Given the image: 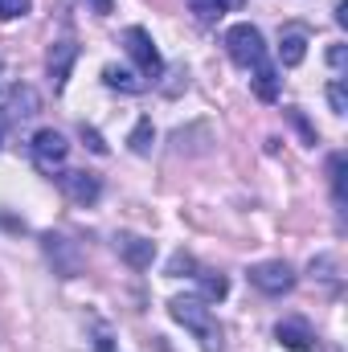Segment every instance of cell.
<instances>
[{"label": "cell", "mask_w": 348, "mask_h": 352, "mask_svg": "<svg viewBox=\"0 0 348 352\" xmlns=\"http://www.w3.org/2000/svg\"><path fill=\"white\" fill-rule=\"evenodd\" d=\"M168 311H173L176 324H184V328L201 340L205 352H221V324H217L213 307H209L201 295H176L173 303H168Z\"/></svg>", "instance_id": "cell-1"}, {"label": "cell", "mask_w": 348, "mask_h": 352, "mask_svg": "<svg viewBox=\"0 0 348 352\" xmlns=\"http://www.w3.org/2000/svg\"><path fill=\"white\" fill-rule=\"evenodd\" d=\"M226 54L234 66L250 70V66H262L266 62V41H262V29L250 25V21H238L226 29Z\"/></svg>", "instance_id": "cell-2"}, {"label": "cell", "mask_w": 348, "mask_h": 352, "mask_svg": "<svg viewBox=\"0 0 348 352\" xmlns=\"http://www.w3.org/2000/svg\"><path fill=\"white\" fill-rule=\"evenodd\" d=\"M29 156H33V164H37V173H58L62 164H66V156H70V144H66V135L62 131H54V127H41L37 135H33V144H29Z\"/></svg>", "instance_id": "cell-3"}, {"label": "cell", "mask_w": 348, "mask_h": 352, "mask_svg": "<svg viewBox=\"0 0 348 352\" xmlns=\"http://www.w3.org/2000/svg\"><path fill=\"white\" fill-rule=\"evenodd\" d=\"M123 45H127V58L140 66V74H144V78H160L164 62H160V50L152 45V33H148V29L131 25V29L123 33Z\"/></svg>", "instance_id": "cell-4"}, {"label": "cell", "mask_w": 348, "mask_h": 352, "mask_svg": "<svg viewBox=\"0 0 348 352\" xmlns=\"http://www.w3.org/2000/svg\"><path fill=\"white\" fill-rule=\"evenodd\" d=\"M250 283L259 287L262 295H287L295 287V270L283 263V258H270V263L250 266Z\"/></svg>", "instance_id": "cell-5"}, {"label": "cell", "mask_w": 348, "mask_h": 352, "mask_svg": "<svg viewBox=\"0 0 348 352\" xmlns=\"http://www.w3.org/2000/svg\"><path fill=\"white\" fill-rule=\"evenodd\" d=\"M58 184L74 205H94L102 197V184H98L94 173H58Z\"/></svg>", "instance_id": "cell-6"}, {"label": "cell", "mask_w": 348, "mask_h": 352, "mask_svg": "<svg viewBox=\"0 0 348 352\" xmlns=\"http://www.w3.org/2000/svg\"><path fill=\"white\" fill-rule=\"evenodd\" d=\"M74 62H78V45H74V41H54V45H50V78H54V90L66 87Z\"/></svg>", "instance_id": "cell-7"}, {"label": "cell", "mask_w": 348, "mask_h": 352, "mask_svg": "<svg viewBox=\"0 0 348 352\" xmlns=\"http://www.w3.org/2000/svg\"><path fill=\"white\" fill-rule=\"evenodd\" d=\"M274 340H279L283 349H291V352H312V344H316L307 320H283V324L274 328Z\"/></svg>", "instance_id": "cell-8"}, {"label": "cell", "mask_w": 348, "mask_h": 352, "mask_svg": "<svg viewBox=\"0 0 348 352\" xmlns=\"http://www.w3.org/2000/svg\"><path fill=\"white\" fill-rule=\"evenodd\" d=\"M37 107H41V98H37V90L33 87H8V94H4V111H8V119H33L37 115Z\"/></svg>", "instance_id": "cell-9"}, {"label": "cell", "mask_w": 348, "mask_h": 352, "mask_svg": "<svg viewBox=\"0 0 348 352\" xmlns=\"http://www.w3.org/2000/svg\"><path fill=\"white\" fill-rule=\"evenodd\" d=\"M119 254H123V263H127V266L148 270V266H152V258H156V242L135 238V234H123V238H119Z\"/></svg>", "instance_id": "cell-10"}, {"label": "cell", "mask_w": 348, "mask_h": 352, "mask_svg": "<svg viewBox=\"0 0 348 352\" xmlns=\"http://www.w3.org/2000/svg\"><path fill=\"white\" fill-rule=\"evenodd\" d=\"M303 58H307V37L303 33H287L283 45H279V62L283 66H299Z\"/></svg>", "instance_id": "cell-11"}, {"label": "cell", "mask_w": 348, "mask_h": 352, "mask_svg": "<svg viewBox=\"0 0 348 352\" xmlns=\"http://www.w3.org/2000/svg\"><path fill=\"white\" fill-rule=\"evenodd\" d=\"M254 94H259L262 102H274L279 98V74H274V66H254Z\"/></svg>", "instance_id": "cell-12"}, {"label": "cell", "mask_w": 348, "mask_h": 352, "mask_svg": "<svg viewBox=\"0 0 348 352\" xmlns=\"http://www.w3.org/2000/svg\"><path fill=\"white\" fill-rule=\"evenodd\" d=\"M102 82L111 90H123V94H140V90H144V82H140L131 70H119V66H107V70H102Z\"/></svg>", "instance_id": "cell-13"}, {"label": "cell", "mask_w": 348, "mask_h": 352, "mask_svg": "<svg viewBox=\"0 0 348 352\" xmlns=\"http://www.w3.org/2000/svg\"><path fill=\"white\" fill-rule=\"evenodd\" d=\"M197 283H201V299H205V303L226 299V291H230L226 274H213V270H201V274H197Z\"/></svg>", "instance_id": "cell-14"}, {"label": "cell", "mask_w": 348, "mask_h": 352, "mask_svg": "<svg viewBox=\"0 0 348 352\" xmlns=\"http://www.w3.org/2000/svg\"><path fill=\"white\" fill-rule=\"evenodd\" d=\"M152 140H156L152 119H140V123H135V131L127 135V144H131V152H135V156H148V152H152Z\"/></svg>", "instance_id": "cell-15"}, {"label": "cell", "mask_w": 348, "mask_h": 352, "mask_svg": "<svg viewBox=\"0 0 348 352\" xmlns=\"http://www.w3.org/2000/svg\"><path fill=\"white\" fill-rule=\"evenodd\" d=\"M188 4H193V12H197L201 21H213V16H221V12L242 8V0H188Z\"/></svg>", "instance_id": "cell-16"}, {"label": "cell", "mask_w": 348, "mask_h": 352, "mask_svg": "<svg viewBox=\"0 0 348 352\" xmlns=\"http://www.w3.org/2000/svg\"><path fill=\"white\" fill-rule=\"evenodd\" d=\"M328 102H332V111H336V115H345V111H348V90H345V78H332V82H328Z\"/></svg>", "instance_id": "cell-17"}, {"label": "cell", "mask_w": 348, "mask_h": 352, "mask_svg": "<svg viewBox=\"0 0 348 352\" xmlns=\"http://www.w3.org/2000/svg\"><path fill=\"white\" fill-rule=\"evenodd\" d=\"M33 8V0H0V21H17Z\"/></svg>", "instance_id": "cell-18"}, {"label": "cell", "mask_w": 348, "mask_h": 352, "mask_svg": "<svg viewBox=\"0 0 348 352\" xmlns=\"http://www.w3.org/2000/svg\"><path fill=\"white\" fill-rule=\"evenodd\" d=\"M332 188H336V205H345V156H332Z\"/></svg>", "instance_id": "cell-19"}, {"label": "cell", "mask_w": 348, "mask_h": 352, "mask_svg": "<svg viewBox=\"0 0 348 352\" xmlns=\"http://www.w3.org/2000/svg\"><path fill=\"white\" fill-rule=\"evenodd\" d=\"M83 140H87V148H90V152H98V156L107 152V144H102V135H98L94 127H87V123H83Z\"/></svg>", "instance_id": "cell-20"}, {"label": "cell", "mask_w": 348, "mask_h": 352, "mask_svg": "<svg viewBox=\"0 0 348 352\" xmlns=\"http://www.w3.org/2000/svg\"><path fill=\"white\" fill-rule=\"evenodd\" d=\"M287 115H291V123H295V127H299V131H303V140H307V144H316V131H312V127H307V119H303V115H299V111H287Z\"/></svg>", "instance_id": "cell-21"}, {"label": "cell", "mask_w": 348, "mask_h": 352, "mask_svg": "<svg viewBox=\"0 0 348 352\" xmlns=\"http://www.w3.org/2000/svg\"><path fill=\"white\" fill-rule=\"evenodd\" d=\"M168 270H173V274H180V270H193V258H188V254H176Z\"/></svg>", "instance_id": "cell-22"}, {"label": "cell", "mask_w": 348, "mask_h": 352, "mask_svg": "<svg viewBox=\"0 0 348 352\" xmlns=\"http://www.w3.org/2000/svg\"><path fill=\"white\" fill-rule=\"evenodd\" d=\"M328 62L340 70V66H345V45H332V50H328Z\"/></svg>", "instance_id": "cell-23"}, {"label": "cell", "mask_w": 348, "mask_h": 352, "mask_svg": "<svg viewBox=\"0 0 348 352\" xmlns=\"http://www.w3.org/2000/svg\"><path fill=\"white\" fill-rule=\"evenodd\" d=\"M336 21H340V25H348V0H340V4H336Z\"/></svg>", "instance_id": "cell-24"}, {"label": "cell", "mask_w": 348, "mask_h": 352, "mask_svg": "<svg viewBox=\"0 0 348 352\" xmlns=\"http://www.w3.org/2000/svg\"><path fill=\"white\" fill-rule=\"evenodd\" d=\"M94 4V12H111V0H90Z\"/></svg>", "instance_id": "cell-25"}, {"label": "cell", "mask_w": 348, "mask_h": 352, "mask_svg": "<svg viewBox=\"0 0 348 352\" xmlns=\"http://www.w3.org/2000/svg\"><path fill=\"white\" fill-rule=\"evenodd\" d=\"M98 352H111V340H98Z\"/></svg>", "instance_id": "cell-26"}]
</instances>
